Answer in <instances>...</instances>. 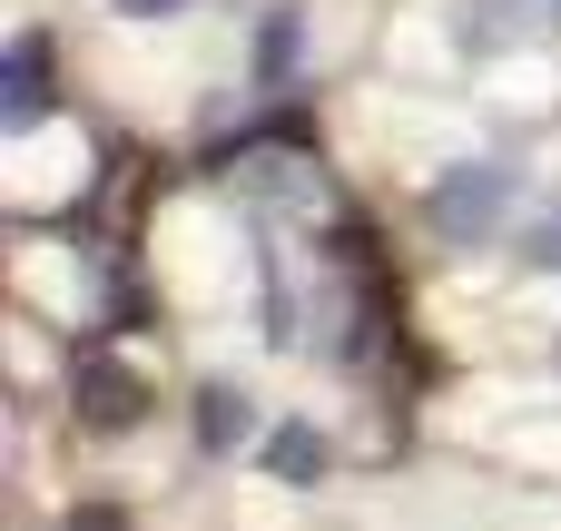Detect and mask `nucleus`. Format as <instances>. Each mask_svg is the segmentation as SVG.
Wrapping results in <instances>:
<instances>
[{"label": "nucleus", "mask_w": 561, "mask_h": 531, "mask_svg": "<svg viewBox=\"0 0 561 531\" xmlns=\"http://www.w3.org/2000/svg\"><path fill=\"white\" fill-rule=\"evenodd\" d=\"M266 463H276V473H286V483H306V473H325V443H316V434H306V424H286V434H276V443H266Z\"/></svg>", "instance_id": "423d86ee"}, {"label": "nucleus", "mask_w": 561, "mask_h": 531, "mask_svg": "<svg viewBox=\"0 0 561 531\" xmlns=\"http://www.w3.org/2000/svg\"><path fill=\"white\" fill-rule=\"evenodd\" d=\"M523 256H533L542 276H561V197L542 207V217H533V246H523Z\"/></svg>", "instance_id": "0eeeda50"}, {"label": "nucleus", "mask_w": 561, "mask_h": 531, "mask_svg": "<svg viewBox=\"0 0 561 531\" xmlns=\"http://www.w3.org/2000/svg\"><path fill=\"white\" fill-rule=\"evenodd\" d=\"M79 394H89V424H108V434H118V424H138V384H128L118 365H89V374H79Z\"/></svg>", "instance_id": "39448f33"}, {"label": "nucleus", "mask_w": 561, "mask_h": 531, "mask_svg": "<svg viewBox=\"0 0 561 531\" xmlns=\"http://www.w3.org/2000/svg\"><path fill=\"white\" fill-rule=\"evenodd\" d=\"M296 49H306V20H296V10H276V20L256 30V79H266V89H286V79H296Z\"/></svg>", "instance_id": "20e7f679"}, {"label": "nucleus", "mask_w": 561, "mask_h": 531, "mask_svg": "<svg viewBox=\"0 0 561 531\" xmlns=\"http://www.w3.org/2000/svg\"><path fill=\"white\" fill-rule=\"evenodd\" d=\"M256 434V414H247V394H227V384H207L197 394V443L207 453H227V443H247Z\"/></svg>", "instance_id": "7ed1b4c3"}, {"label": "nucleus", "mask_w": 561, "mask_h": 531, "mask_svg": "<svg viewBox=\"0 0 561 531\" xmlns=\"http://www.w3.org/2000/svg\"><path fill=\"white\" fill-rule=\"evenodd\" d=\"M513 197H523V177H513L503 158H454V168L434 177L424 217H434V236H444V246H493V236H503V217H513Z\"/></svg>", "instance_id": "f257e3e1"}, {"label": "nucleus", "mask_w": 561, "mask_h": 531, "mask_svg": "<svg viewBox=\"0 0 561 531\" xmlns=\"http://www.w3.org/2000/svg\"><path fill=\"white\" fill-rule=\"evenodd\" d=\"M39 118H49V39L20 30L10 69H0V128H39Z\"/></svg>", "instance_id": "f03ea898"}, {"label": "nucleus", "mask_w": 561, "mask_h": 531, "mask_svg": "<svg viewBox=\"0 0 561 531\" xmlns=\"http://www.w3.org/2000/svg\"><path fill=\"white\" fill-rule=\"evenodd\" d=\"M118 10H128V20H178L187 0H118Z\"/></svg>", "instance_id": "6e6552de"}]
</instances>
